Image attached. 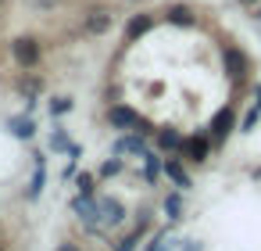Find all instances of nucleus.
<instances>
[{
	"label": "nucleus",
	"mask_w": 261,
	"mask_h": 251,
	"mask_svg": "<svg viewBox=\"0 0 261 251\" xmlns=\"http://www.w3.org/2000/svg\"><path fill=\"white\" fill-rule=\"evenodd\" d=\"M11 54H15V61H18L22 69H36V65H40V43H36L33 36H18V40L11 43Z\"/></svg>",
	"instance_id": "obj_1"
},
{
	"label": "nucleus",
	"mask_w": 261,
	"mask_h": 251,
	"mask_svg": "<svg viewBox=\"0 0 261 251\" xmlns=\"http://www.w3.org/2000/svg\"><path fill=\"white\" fill-rule=\"evenodd\" d=\"M222 65H225V72H229V79H243L247 76V54L243 51H236V47H225L222 51Z\"/></svg>",
	"instance_id": "obj_2"
},
{
	"label": "nucleus",
	"mask_w": 261,
	"mask_h": 251,
	"mask_svg": "<svg viewBox=\"0 0 261 251\" xmlns=\"http://www.w3.org/2000/svg\"><path fill=\"white\" fill-rule=\"evenodd\" d=\"M72 212L83 219V222H90V226H97V215H100V201H93L90 194H79L75 201H72Z\"/></svg>",
	"instance_id": "obj_3"
},
{
	"label": "nucleus",
	"mask_w": 261,
	"mask_h": 251,
	"mask_svg": "<svg viewBox=\"0 0 261 251\" xmlns=\"http://www.w3.org/2000/svg\"><path fill=\"white\" fill-rule=\"evenodd\" d=\"M108 119H111L115 129H136V126H140V115H136L133 108H125V104H115V108L108 111Z\"/></svg>",
	"instance_id": "obj_4"
},
{
	"label": "nucleus",
	"mask_w": 261,
	"mask_h": 251,
	"mask_svg": "<svg viewBox=\"0 0 261 251\" xmlns=\"http://www.w3.org/2000/svg\"><path fill=\"white\" fill-rule=\"evenodd\" d=\"M86 36H104L111 29V11H90V18L83 22Z\"/></svg>",
	"instance_id": "obj_5"
},
{
	"label": "nucleus",
	"mask_w": 261,
	"mask_h": 251,
	"mask_svg": "<svg viewBox=\"0 0 261 251\" xmlns=\"http://www.w3.org/2000/svg\"><path fill=\"white\" fill-rule=\"evenodd\" d=\"M232 133V108H222L215 119H211V136L215 140H225Z\"/></svg>",
	"instance_id": "obj_6"
},
{
	"label": "nucleus",
	"mask_w": 261,
	"mask_h": 251,
	"mask_svg": "<svg viewBox=\"0 0 261 251\" xmlns=\"http://www.w3.org/2000/svg\"><path fill=\"white\" fill-rule=\"evenodd\" d=\"M122 215H125V204H122V201H115V197H104V201H100V219H104V222L115 226V222H122Z\"/></svg>",
	"instance_id": "obj_7"
},
{
	"label": "nucleus",
	"mask_w": 261,
	"mask_h": 251,
	"mask_svg": "<svg viewBox=\"0 0 261 251\" xmlns=\"http://www.w3.org/2000/svg\"><path fill=\"white\" fill-rule=\"evenodd\" d=\"M115 151L118 154H147V144H143V136H122L115 144Z\"/></svg>",
	"instance_id": "obj_8"
},
{
	"label": "nucleus",
	"mask_w": 261,
	"mask_h": 251,
	"mask_svg": "<svg viewBox=\"0 0 261 251\" xmlns=\"http://www.w3.org/2000/svg\"><path fill=\"white\" fill-rule=\"evenodd\" d=\"M182 151H186L190 162H204V158H207V140H204V136H193V140L182 144Z\"/></svg>",
	"instance_id": "obj_9"
},
{
	"label": "nucleus",
	"mask_w": 261,
	"mask_h": 251,
	"mask_svg": "<svg viewBox=\"0 0 261 251\" xmlns=\"http://www.w3.org/2000/svg\"><path fill=\"white\" fill-rule=\"evenodd\" d=\"M147 29H150V15H136V18L129 22V29H125V40H129V43H136Z\"/></svg>",
	"instance_id": "obj_10"
},
{
	"label": "nucleus",
	"mask_w": 261,
	"mask_h": 251,
	"mask_svg": "<svg viewBox=\"0 0 261 251\" xmlns=\"http://www.w3.org/2000/svg\"><path fill=\"white\" fill-rule=\"evenodd\" d=\"M158 144H161L165 151H175V147H182V136H179L175 129H161V133H158Z\"/></svg>",
	"instance_id": "obj_11"
},
{
	"label": "nucleus",
	"mask_w": 261,
	"mask_h": 251,
	"mask_svg": "<svg viewBox=\"0 0 261 251\" xmlns=\"http://www.w3.org/2000/svg\"><path fill=\"white\" fill-rule=\"evenodd\" d=\"M165 172H168V179H172L175 187H190V179H186V172H182L179 162H165Z\"/></svg>",
	"instance_id": "obj_12"
},
{
	"label": "nucleus",
	"mask_w": 261,
	"mask_h": 251,
	"mask_svg": "<svg viewBox=\"0 0 261 251\" xmlns=\"http://www.w3.org/2000/svg\"><path fill=\"white\" fill-rule=\"evenodd\" d=\"M33 129H36V126H33L29 119H11V133H15V136L29 140V136H33Z\"/></svg>",
	"instance_id": "obj_13"
},
{
	"label": "nucleus",
	"mask_w": 261,
	"mask_h": 251,
	"mask_svg": "<svg viewBox=\"0 0 261 251\" xmlns=\"http://www.w3.org/2000/svg\"><path fill=\"white\" fill-rule=\"evenodd\" d=\"M43 190V158H36V172H33V183H29V197H40Z\"/></svg>",
	"instance_id": "obj_14"
},
{
	"label": "nucleus",
	"mask_w": 261,
	"mask_h": 251,
	"mask_svg": "<svg viewBox=\"0 0 261 251\" xmlns=\"http://www.w3.org/2000/svg\"><path fill=\"white\" fill-rule=\"evenodd\" d=\"M168 22H175V26H193V15H190L186 8H172V11H168Z\"/></svg>",
	"instance_id": "obj_15"
},
{
	"label": "nucleus",
	"mask_w": 261,
	"mask_h": 251,
	"mask_svg": "<svg viewBox=\"0 0 261 251\" xmlns=\"http://www.w3.org/2000/svg\"><path fill=\"white\" fill-rule=\"evenodd\" d=\"M165 212H168V219H179V212H182V197H179V194H168V197H165Z\"/></svg>",
	"instance_id": "obj_16"
},
{
	"label": "nucleus",
	"mask_w": 261,
	"mask_h": 251,
	"mask_svg": "<svg viewBox=\"0 0 261 251\" xmlns=\"http://www.w3.org/2000/svg\"><path fill=\"white\" fill-rule=\"evenodd\" d=\"M143 230H147V222H140V230H133V233L118 244V251H136V244H140V233H143Z\"/></svg>",
	"instance_id": "obj_17"
},
{
	"label": "nucleus",
	"mask_w": 261,
	"mask_h": 251,
	"mask_svg": "<svg viewBox=\"0 0 261 251\" xmlns=\"http://www.w3.org/2000/svg\"><path fill=\"white\" fill-rule=\"evenodd\" d=\"M65 111H72V101H68V97H58V101H50V115H65Z\"/></svg>",
	"instance_id": "obj_18"
},
{
	"label": "nucleus",
	"mask_w": 261,
	"mask_h": 251,
	"mask_svg": "<svg viewBox=\"0 0 261 251\" xmlns=\"http://www.w3.org/2000/svg\"><path fill=\"white\" fill-rule=\"evenodd\" d=\"M257 119H261V108H250V111H247V119H243V133H250V129L257 126Z\"/></svg>",
	"instance_id": "obj_19"
},
{
	"label": "nucleus",
	"mask_w": 261,
	"mask_h": 251,
	"mask_svg": "<svg viewBox=\"0 0 261 251\" xmlns=\"http://www.w3.org/2000/svg\"><path fill=\"white\" fill-rule=\"evenodd\" d=\"M118 172H122V162H118V158L104 162V169H100V176H118Z\"/></svg>",
	"instance_id": "obj_20"
},
{
	"label": "nucleus",
	"mask_w": 261,
	"mask_h": 251,
	"mask_svg": "<svg viewBox=\"0 0 261 251\" xmlns=\"http://www.w3.org/2000/svg\"><path fill=\"white\" fill-rule=\"evenodd\" d=\"M79 194H93V176H79Z\"/></svg>",
	"instance_id": "obj_21"
},
{
	"label": "nucleus",
	"mask_w": 261,
	"mask_h": 251,
	"mask_svg": "<svg viewBox=\"0 0 261 251\" xmlns=\"http://www.w3.org/2000/svg\"><path fill=\"white\" fill-rule=\"evenodd\" d=\"M58 251H79V247H75V244H61Z\"/></svg>",
	"instance_id": "obj_22"
},
{
	"label": "nucleus",
	"mask_w": 261,
	"mask_h": 251,
	"mask_svg": "<svg viewBox=\"0 0 261 251\" xmlns=\"http://www.w3.org/2000/svg\"><path fill=\"white\" fill-rule=\"evenodd\" d=\"M186 251H200V247H197V244H190V247H186Z\"/></svg>",
	"instance_id": "obj_23"
},
{
	"label": "nucleus",
	"mask_w": 261,
	"mask_h": 251,
	"mask_svg": "<svg viewBox=\"0 0 261 251\" xmlns=\"http://www.w3.org/2000/svg\"><path fill=\"white\" fill-rule=\"evenodd\" d=\"M240 4H254V0H240Z\"/></svg>",
	"instance_id": "obj_24"
},
{
	"label": "nucleus",
	"mask_w": 261,
	"mask_h": 251,
	"mask_svg": "<svg viewBox=\"0 0 261 251\" xmlns=\"http://www.w3.org/2000/svg\"><path fill=\"white\" fill-rule=\"evenodd\" d=\"M254 176H261V169H257V172H254Z\"/></svg>",
	"instance_id": "obj_25"
}]
</instances>
